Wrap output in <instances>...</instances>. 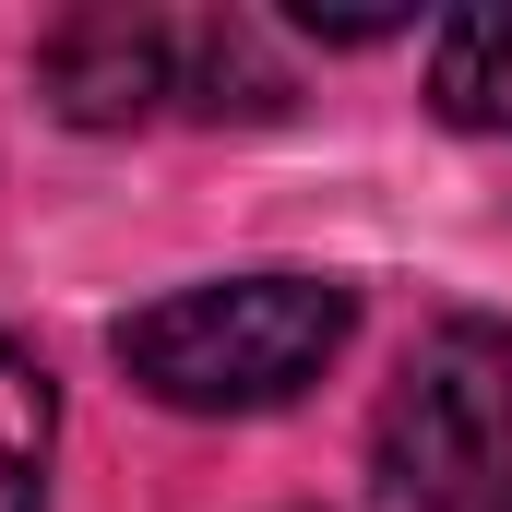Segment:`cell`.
Here are the masks:
<instances>
[{"label": "cell", "instance_id": "obj_2", "mask_svg": "<svg viewBox=\"0 0 512 512\" xmlns=\"http://www.w3.org/2000/svg\"><path fill=\"white\" fill-rule=\"evenodd\" d=\"M36 84L48 108L84 131H131V120H251L286 96V72L262 60L251 24L227 12H72L36 36Z\"/></svg>", "mask_w": 512, "mask_h": 512}, {"label": "cell", "instance_id": "obj_3", "mask_svg": "<svg viewBox=\"0 0 512 512\" xmlns=\"http://www.w3.org/2000/svg\"><path fill=\"white\" fill-rule=\"evenodd\" d=\"M370 465H382L393 501L441 512L465 489H489L512 465V334L501 322H441L405 346V370L382 393V429H370Z\"/></svg>", "mask_w": 512, "mask_h": 512}, {"label": "cell", "instance_id": "obj_5", "mask_svg": "<svg viewBox=\"0 0 512 512\" xmlns=\"http://www.w3.org/2000/svg\"><path fill=\"white\" fill-rule=\"evenodd\" d=\"M48 441H60V393H48V370L0 334V512L48 501Z\"/></svg>", "mask_w": 512, "mask_h": 512}, {"label": "cell", "instance_id": "obj_1", "mask_svg": "<svg viewBox=\"0 0 512 512\" xmlns=\"http://www.w3.org/2000/svg\"><path fill=\"white\" fill-rule=\"evenodd\" d=\"M346 286L322 274H227V286H179L120 322V370L179 417H262L334 370L346 346Z\"/></svg>", "mask_w": 512, "mask_h": 512}, {"label": "cell", "instance_id": "obj_6", "mask_svg": "<svg viewBox=\"0 0 512 512\" xmlns=\"http://www.w3.org/2000/svg\"><path fill=\"white\" fill-rule=\"evenodd\" d=\"M489 512H512V501H489Z\"/></svg>", "mask_w": 512, "mask_h": 512}, {"label": "cell", "instance_id": "obj_4", "mask_svg": "<svg viewBox=\"0 0 512 512\" xmlns=\"http://www.w3.org/2000/svg\"><path fill=\"white\" fill-rule=\"evenodd\" d=\"M429 108L453 131H512V12H453L429 48Z\"/></svg>", "mask_w": 512, "mask_h": 512}]
</instances>
